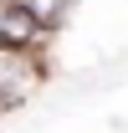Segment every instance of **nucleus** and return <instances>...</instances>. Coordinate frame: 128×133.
Masks as SVG:
<instances>
[{"label": "nucleus", "instance_id": "1", "mask_svg": "<svg viewBox=\"0 0 128 133\" xmlns=\"http://www.w3.org/2000/svg\"><path fill=\"white\" fill-rule=\"evenodd\" d=\"M0 46L46 56V46H51V31H46V26H41L36 16H31V10H21V5H5V0H0Z\"/></svg>", "mask_w": 128, "mask_h": 133}]
</instances>
